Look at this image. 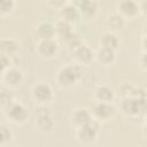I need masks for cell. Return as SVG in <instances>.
<instances>
[{
    "label": "cell",
    "mask_w": 147,
    "mask_h": 147,
    "mask_svg": "<svg viewBox=\"0 0 147 147\" xmlns=\"http://www.w3.org/2000/svg\"><path fill=\"white\" fill-rule=\"evenodd\" d=\"M82 68L78 64H68L61 68L56 75V80L61 86L69 87L82 78Z\"/></svg>",
    "instance_id": "cell-1"
},
{
    "label": "cell",
    "mask_w": 147,
    "mask_h": 147,
    "mask_svg": "<svg viewBox=\"0 0 147 147\" xmlns=\"http://www.w3.org/2000/svg\"><path fill=\"white\" fill-rule=\"evenodd\" d=\"M121 109L127 116H138L146 110V96H125L121 103Z\"/></svg>",
    "instance_id": "cell-2"
},
{
    "label": "cell",
    "mask_w": 147,
    "mask_h": 147,
    "mask_svg": "<svg viewBox=\"0 0 147 147\" xmlns=\"http://www.w3.org/2000/svg\"><path fill=\"white\" fill-rule=\"evenodd\" d=\"M99 130H100L99 122L95 119H92L87 124L77 129V138L79 141H82L84 144H91L98 137Z\"/></svg>",
    "instance_id": "cell-3"
},
{
    "label": "cell",
    "mask_w": 147,
    "mask_h": 147,
    "mask_svg": "<svg viewBox=\"0 0 147 147\" xmlns=\"http://www.w3.org/2000/svg\"><path fill=\"white\" fill-rule=\"evenodd\" d=\"M3 111L8 119H10L11 122L17 123V124L24 123L29 116L28 108L20 102H13L10 106H8L6 109H3Z\"/></svg>",
    "instance_id": "cell-4"
},
{
    "label": "cell",
    "mask_w": 147,
    "mask_h": 147,
    "mask_svg": "<svg viewBox=\"0 0 147 147\" xmlns=\"http://www.w3.org/2000/svg\"><path fill=\"white\" fill-rule=\"evenodd\" d=\"M32 96L36 101L40 103H47L53 99V90L47 83L40 82L33 86Z\"/></svg>",
    "instance_id": "cell-5"
},
{
    "label": "cell",
    "mask_w": 147,
    "mask_h": 147,
    "mask_svg": "<svg viewBox=\"0 0 147 147\" xmlns=\"http://www.w3.org/2000/svg\"><path fill=\"white\" fill-rule=\"evenodd\" d=\"M92 113L99 119H108L115 113V107L110 102H95L92 108Z\"/></svg>",
    "instance_id": "cell-6"
},
{
    "label": "cell",
    "mask_w": 147,
    "mask_h": 147,
    "mask_svg": "<svg viewBox=\"0 0 147 147\" xmlns=\"http://www.w3.org/2000/svg\"><path fill=\"white\" fill-rule=\"evenodd\" d=\"M75 6L78 9L79 15H83L84 17L91 18L96 14L98 10V3L92 0H83V1H76L74 2Z\"/></svg>",
    "instance_id": "cell-7"
},
{
    "label": "cell",
    "mask_w": 147,
    "mask_h": 147,
    "mask_svg": "<svg viewBox=\"0 0 147 147\" xmlns=\"http://www.w3.org/2000/svg\"><path fill=\"white\" fill-rule=\"evenodd\" d=\"M57 48H59L57 42L54 39H45L39 41L37 51L44 57H52L56 54Z\"/></svg>",
    "instance_id": "cell-8"
},
{
    "label": "cell",
    "mask_w": 147,
    "mask_h": 147,
    "mask_svg": "<svg viewBox=\"0 0 147 147\" xmlns=\"http://www.w3.org/2000/svg\"><path fill=\"white\" fill-rule=\"evenodd\" d=\"M119 15L126 16V17H133L139 13V3L133 1V0H123L121 2H118L117 5Z\"/></svg>",
    "instance_id": "cell-9"
},
{
    "label": "cell",
    "mask_w": 147,
    "mask_h": 147,
    "mask_svg": "<svg viewBox=\"0 0 147 147\" xmlns=\"http://www.w3.org/2000/svg\"><path fill=\"white\" fill-rule=\"evenodd\" d=\"M60 15L61 18L71 23L74 21H76L79 17V13L77 7L75 6L74 2H64L61 7H60Z\"/></svg>",
    "instance_id": "cell-10"
},
{
    "label": "cell",
    "mask_w": 147,
    "mask_h": 147,
    "mask_svg": "<svg viewBox=\"0 0 147 147\" xmlns=\"http://www.w3.org/2000/svg\"><path fill=\"white\" fill-rule=\"evenodd\" d=\"M2 75H3V82L8 86H18L23 80V74L17 68L9 67Z\"/></svg>",
    "instance_id": "cell-11"
},
{
    "label": "cell",
    "mask_w": 147,
    "mask_h": 147,
    "mask_svg": "<svg viewBox=\"0 0 147 147\" xmlns=\"http://www.w3.org/2000/svg\"><path fill=\"white\" fill-rule=\"evenodd\" d=\"M74 55L76 57V60L82 63V64H87L90 63L93 57H94V52L87 46V45H84L82 44L80 46H78L77 48L74 49Z\"/></svg>",
    "instance_id": "cell-12"
},
{
    "label": "cell",
    "mask_w": 147,
    "mask_h": 147,
    "mask_svg": "<svg viewBox=\"0 0 147 147\" xmlns=\"http://www.w3.org/2000/svg\"><path fill=\"white\" fill-rule=\"evenodd\" d=\"M36 33H37V36L40 40L53 39V37L55 34L54 24H52L48 21H42V22L38 23L37 28H36Z\"/></svg>",
    "instance_id": "cell-13"
},
{
    "label": "cell",
    "mask_w": 147,
    "mask_h": 147,
    "mask_svg": "<svg viewBox=\"0 0 147 147\" xmlns=\"http://www.w3.org/2000/svg\"><path fill=\"white\" fill-rule=\"evenodd\" d=\"M90 121H92V115L86 109H78L71 116V122L77 129L87 124Z\"/></svg>",
    "instance_id": "cell-14"
},
{
    "label": "cell",
    "mask_w": 147,
    "mask_h": 147,
    "mask_svg": "<svg viewBox=\"0 0 147 147\" xmlns=\"http://www.w3.org/2000/svg\"><path fill=\"white\" fill-rule=\"evenodd\" d=\"M17 49H18V44L16 42V40H14L11 38L0 39V54L10 56V55L15 54L17 52Z\"/></svg>",
    "instance_id": "cell-15"
},
{
    "label": "cell",
    "mask_w": 147,
    "mask_h": 147,
    "mask_svg": "<svg viewBox=\"0 0 147 147\" xmlns=\"http://www.w3.org/2000/svg\"><path fill=\"white\" fill-rule=\"evenodd\" d=\"M94 95L98 102H110L114 99V92L106 85H99L94 90Z\"/></svg>",
    "instance_id": "cell-16"
},
{
    "label": "cell",
    "mask_w": 147,
    "mask_h": 147,
    "mask_svg": "<svg viewBox=\"0 0 147 147\" xmlns=\"http://www.w3.org/2000/svg\"><path fill=\"white\" fill-rule=\"evenodd\" d=\"M98 61L105 65H109L115 61V51L106 47H100L95 54Z\"/></svg>",
    "instance_id": "cell-17"
},
{
    "label": "cell",
    "mask_w": 147,
    "mask_h": 147,
    "mask_svg": "<svg viewBox=\"0 0 147 147\" xmlns=\"http://www.w3.org/2000/svg\"><path fill=\"white\" fill-rule=\"evenodd\" d=\"M54 28H55V33L59 34L64 40L67 38H69L70 36L74 34L72 28H71V23H69V22H67V21H64L62 18L56 22V24L54 25Z\"/></svg>",
    "instance_id": "cell-18"
},
{
    "label": "cell",
    "mask_w": 147,
    "mask_h": 147,
    "mask_svg": "<svg viewBox=\"0 0 147 147\" xmlns=\"http://www.w3.org/2000/svg\"><path fill=\"white\" fill-rule=\"evenodd\" d=\"M36 124L39 127V130L42 131V132H48L54 126L53 118L48 114H46V113H42V114H39L38 115L37 121H36Z\"/></svg>",
    "instance_id": "cell-19"
},
{
    "label": "cell",
    "mask_w": 147,
    "mask_h": 147,
    "mask_svg": "<svg viewBox=\"0 0 147 147\" xmlns=\"http://www.w3.org/2000/svg\"><path fill=\"white\" fill-rule=\"evenodd\" d=\"M118 38L115 33L113 32H105L101 38H100V44L101 47H106V48H110V49H116L118 46Z\"/></svg>",
    "instance_id": "cell-20"
},
{
    "label": "cell",
    "mask_w": 147,
    "mask_h": 147,
    "mask_svg": "<svg viewBox=\"0 0 147 147\" xmlns=\"http://www.w3.org/2000/svg\"><path fill=\"white\" fill-rule=\"evenodd\" d=\"M13 102H15L13 92L10 90H6V88L1 90L0 91V107H2V109H6Z\"/></svg>",
    "instance_id": "cell-21"
},
{
    "label": "cell",
    "mask_w": 147,
    "mask_h": 147,
    "mask_svg": "<svg viewBox=\"0 0 147 147\" xmlns=\"http://www.w3.org/2000/svg\"><path fill=\"white\" fill-rule=\"evenodd\" d=\"M13 137V133H11V130L5 125V124H0V146L7 144Z\"/></svg>",
    "instance_id": "cell-22"
},
{
    "label": "cell",
    "mask_w": 147,
    "mask_h": 147,
    "mask_svg": "<svg viewBox=\"0 0 147 147\" xmlns=\"http://www.w3.org/2000/svg\"><path fill=\"white\" fill-rule=\"evenodd\" d=\"M108 23L110 25V28H113L114 30H119L123 26V17L119 14H114L111 16H109L108 18Z\"/></svg>",
    "instance_id": "cell-23"
},
{
    "label": "cell",
    "mask_w": 147,
    "mask_h": 147,
    "mask_svg": "<svg viewBox=\"0 0 147 147\" xmlns=\"http://www.w3.org/2000/svg\"><path fill=\"white\" fill-rule=\"evenodd\" d=\"M15 7V2L11 0H0V14L6 15L13 11Z\"/></svg>",
    "instance_id": "cell-24"
},
{
    "label": "cell",
    "mask_w": 147,
    "mask_h": 147,
    "mask_svg": "<svg viewBox=\"0 0 147 147\" xmlns=\"http://www.w3.org/2000/svg\"><path fill=\"white\" fill-rule=\"evenodd\" d=\"M10 67V59L9 56L0 54V74H3Z\"/></svg>",
    "instance_id": "cell-25"
}]
</instances>
